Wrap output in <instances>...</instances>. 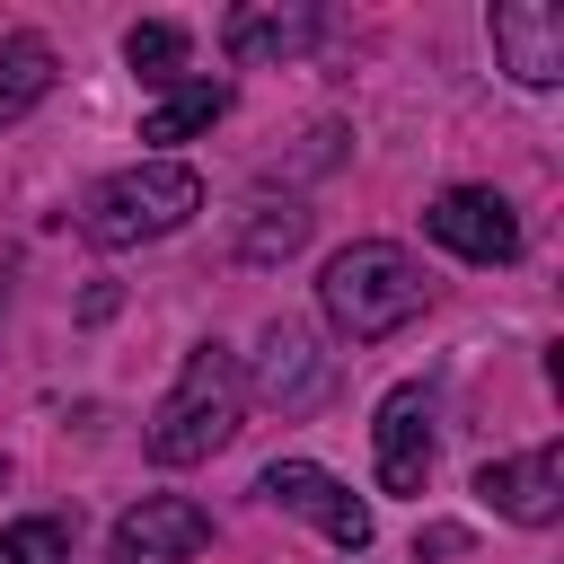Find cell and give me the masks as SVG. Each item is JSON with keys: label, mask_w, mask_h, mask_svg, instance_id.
I'll list each match as a JSON object with an SVG mask.
<instances>
[{"label": "cell", "mask_w": 564, "mask_h": 564, "mask_svg": "<svg viewBox=\"0 0 564 564\" xmlns=\"http://www.w3.org/2000/svg\"><path fill=\"white\" fill-rule=\"evenodd\" d=\"M317 308H326L335 335L379 344V335H397V326L423 317V273H414L405 247H388V238H352V247L326 256V273H317Z\"/></svg>", "instance_id": "cell-1"}, {"label": "cell", "mask_w": 564, "mask_h": 564, "mask_svg": "<svg viewBox=\"0 0 564 564\" xmlns=\"http://www.w3.org/2000/svg\"><path fill=\"white\" fill-rule=\"evenodd\" d=\"M238 405H247L238 352H229V344H194L185 370H176V388H167L159 414H150V458H159V467H203L212 449H229Z\"/></svg>", "instance_id": "cell-2"}, {"label": "cell", "mask_w": 564, "mask_h": 564, "mask_svg": "<svg viewBox=\"0 0 564 564\" xmlns=\"http://www.w3.org/2000/svg\"><path fill=\"white\" fill-rule=\"evenodd\" d=\"M203 212V176L185 159H141V167H115L106 185H88L79 203V238L88 247H141V238H167Z\"/></svg>", "instance_id": "cell-3"}, {"label": "cell", "mask_w": 564, "mask_h": 564, "mask_svg": "<svg viewBox=\"0 0 564 564\" xmlns=\"http://www.w3.org/2000/svg\"><path fill=\"white\" fill-rule=\"evenodd\" d=\"M256 494H264V502H282V511H300L308 529H326L344 555H361V546H370V502H361L344 476H326L317 458H273V467L256 476Z\"/></svg>", "instance_id": "cell-4"}, {"label": "cell", "mask_w": 564, "mask_h": 564, "mask_svg": "<svg viewBox=\"0 0 564 564\" xmlns=\"http://www.w3.org/2000/svg\"><path fill=\"white\" fill-rule=\"evenodd\" d=\"M212 546V511L185 502V494H141L123 520H115V555L106 564H194Z\"/></svg>", "instance_id": "cell-5"}, {"label": "cell", "mask_w": 564, "mask_h": 564, "mask_svg": "<svg viewBox=\"0 0 564 564\" xmlns=\"http://www.w3.org/2000/svg\"><path fill=\"white\" fill-rule=\"evenodd\" d=\"M423 229H432L449 256H467V264H511V256H520V212H511L494 185H449V194L423 212Z\"/></svg>", "instance_id": "cell-6"}, {"label": "cell", "mask_w": 564, "mask_h": 564, "mask_svg": "<svg viewBox=\"0 0 564 564\" xmlns=\"http://www.w3.org/2000/svg\"><path fill=\"white\" fill-rule=\"evenodd\" d=\"M476 494H485L502 520H520V529H555V520H564V449L538 441V449H520V458H485V467H476Z\"/></svg>", "instance_id": "cell-7"}, {"label": "cell", "mask_w": 564, "mask_h": 564, "mask_svg": "<svg viewBox=\"0 0 564 564\" xmlns=\"http://www.w3.org/2000/svg\"><path fill=\"white\" fill-rule=\"evenodd\" d=\"M494 53L520 88L564 79V9L555 0H494Z\"/></svg>", "instance_id": "cell-8"}, {"label": "cell", "mask_w": 564, "mask_h": 564, "mask_svg": "<svg viewBox=\"0 0 564 564\" xmlns=\"http://www.w3.org/2000/svg\"><path fill=\"white\" fill-rule=\"evenodd\" d=\"M370 449H379V485L388 494H423L432 476V397L423 388H388L370 414Z\"/></svg>", "instance_id": "cell-9"}, {"label": "cell", "mask_w": 564, "mask_h": 564, "mask_svg": "<svg viewBox=\"0 0 564 564\" xmlns=\"http://www.w3.org/2000/svg\"><path fill=\"white\" fill-rule=\"evenodd\" d=\"M326 35V18L308 9V0H247V9H229L220 18V44H229V62H291V53H308Z\"/></svg>", "instance_id": "cell-10"}, {"label": "cell", "mask_w": 564, "mask_h": 564, "mask_svg": "<svg viewBox=\"0 0 564 564\" xmlns=\"http://www.w3.org/2000/svg\"><path fill=\"white\" fill-rule=\"evenodd\" d=\"M317 388H326V361H317L308 326L273 317V326H264V344H256V397H273V405H308Z\"/></svg>", "instance_id": "cell-11"}, {"label": "cell", "mask_w": 564, "mask_h": 564, "mask_svg": "<svg viewBox=\"0 0 564 564\" xmlns=\"http://www.w3.org/2000/svg\"><path fill=\"white\" fill-rule=\"evenodd\" d=\"M229 115V88L220 79H176L150 115H141V141H185V132H212Z\"/></svg>", "instance_id": "cell-12"}, {"label": "cell", "mask_w": 564, "mask_h": 564, "mask_svg": "<svg viewBox=\"0 0 564 564\" xmlns=\"http://www.w3.org/2000/svg\"><path fill=\"white\" fill-rule=\"evenodd\" d=\"M53 88V44L35 35V26H18V35H0V123H18L35 97Z\"/></svg>", "instance_id": "cell-13"}, {"label": "cell", "mask_w": 564, "mask_h": 564, "mask_svg": "<svg viewBox=\"0 0 564 564\" xmlns=\"http://www.w3.org/2000/svg\"><path fill=\"white\" fill-rule=\"evenodd\" d=\"M185 53H194V35H185L176 18H141V26L123 35V62H132L141 79H167V88H176V70H185Z\"/></svg>", "instance_id": "cell-14"}, {"label": "cell", "mask_w": 564, "mask_h": 564, "mask_svg": "<svg viewBox=\"0 0 564 564\" xmlns=\"http://www.w3.org/2000/svg\"><path fill=\"white\" fill-rule=\"evenodd\" d=\"M0 564H70V529L62 520H9L0 529Z\"/></svg>", "instance_id": "cell-15"}, {"label": "cell", "mask_w": 564, "mask_h": 564, "mask_svg": "<svg viewBox=\"0 0 564 564\" xmlns=\"http://www.w3.org/2000/svg\"><path fill=\"white\" fill-rule=\"evenodd\" d=\"M414 555H467V529H449V520H441V529H423V538H414Z\"/></svg>", "instance_id": "cell-16"}, {"label": "cell", "mask_w": 564, "mask_h": 564, "mask_svg": "<svg viewBox=\"0 0 564 564\" xmlns=\"http://www.w3.org/2000/svg\"><path fill=\"white\" fill-rule=\"evenodd\" d=\"M0 485H9V458H0Z\"/></svg>", "instance_id": "cell-17"}]
</instances>
